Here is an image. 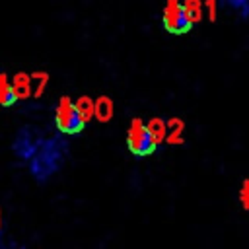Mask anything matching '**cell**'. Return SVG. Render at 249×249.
<instances>
[{
  "mask_svg": "<svg viewBox=\"0 0 249 249\" xmlns=\"http://www.w3.org/2000/svg\"><path fill=\"white\" fill-rule=\"evenodd\" d=\"M54 124L62 134H78L86 126L76 109V103L68 95H62L54 107Z\"/></svg>",
  "mask_w": 249,
  "mask_h": 249,
  "instance_id": "1",
  "label": "cell"
},
{
  "mask_svg": "<svg viewBox=\"0 0 249 249\" xmlns=\"http://www.w3.org/2000/svg\"><path fill=\"white\" fill-rule=\"evenodd\" d=\"M126 146L130 150L132 156L136 158H144V156H150L158 146L152 142L150 138V132L146 128V123L140 119V117H134L130 121V126H128V132H126Z\"/></svg>",
  "mask_w": 249,
  "mask_h": 249,
  "instance_id": "2",
  "label": "cell"
},
{
  "mask_svg": "<svg viewBox=\"0 0 249 249\" xmlns=\"http://www.w3.org/2000/svg\"><path fill=\"white\" fill-rule=\"evenodd\" d=\"M161 23H163L165 31H169L173 35L187 33L193 27L189 23L185 12H183V2L181 0H165L163 14H161Z\"/></svg>",
  "mask_w": 249,
  "mask_h": 249,
  "instance_id": "3",
  "label": "cell"
},
{
  "mask_svg": "<svg viewBox=\"0 0 249 249\" xmlns=\"http://www.w3.org/2000/svg\"><path fill=\"white\" fill-rule=\"evenodd\" d=\"M37 144H39V134H37V130L31 128V126H23V128L18 130V134H16V138H14V142H12V150L16 152L18 158L29 160L31 154L35 152Z\"/></svg>",
  "mask_w": 249,
  "mask_h": 249,
  "instance_id": "4",
  "label": "cell"
},
{
  "mask_svg": "<svg viewBox=\"0 0 249 249\" xmlns=\"http://www.w3.org/2000/svg\"><path fill=\"white\" fill-rule=\"evenodd\" d=\"M113 113H115V105H113V99L111 97L99 95L93 101V117L99 123H109L113 119Z\"/></svg>",
  "mask_w": 249,
  "mask_h": 249,
  "instance_id": "5",
  "label": "cell"
},
{
  "mask_svg": "<svg viewBox=\"0 0 249 249\" xmlns=\"http://www.w3.org/2000/svg\"><path fill=\"white\" fill-rule=\"evenodd\" d=\"M18 103V95L12 80L6 72H0V107H12Z\"/></svg>",
  "mask_w": 249,
  "mask_h": 249,
  "instance_id": "6",
  "label": "cell"
},
{
  "mask_svg": "<svg viewBox=\"0 0 249 249\" xmlns=\"http://www.w3.org/2000/svg\"><path fill=\"white\" fill-rule=\"evenodd\" d=\"M146 128L150 132V138L156 146H160L161 142H165L167 138V121L160 119V117H152L148 123H146Z\"/></svg>",
  "mask_w": 249,
  "mask_h": 249,
  "instance_id": "7",
  "label": "cell"
},
{
  "mask_svg": "<svg viewBox=\"0 0 249 249\" xmlns=\"http://www.w3.org/2000/svg\"><path fill=\"white\" fill-rule=\"evenodd\" d=\"M12 84H14V89H16V95L18 99H25L33 93V88H31V76L25 74V72H18L14 78H12Z\"/></svg>",
  "mask_w": 249,
  "mask_h": 249,
  "instance_id": "8",
  "label": "cell"
},
{
  "mask_svg": "<svg viewBox=\"0 0 249 249\" xmlns=\"http://www.w3.org/2000/svg\"><path fill=\"white\" fill-rule=\"evenodd\" d=\"M183 132H185V124L179 117H173L167 121V144H181L183 142Z\"/></svg>",
  "mask_w": 249,
  "mask_h": 249,
  "instance_id": "9",
  "label": "cell"
},
{
  "mask_svg": "<svg viewBox=\"0 0 249 249\" xmlns=\"http://www.w3.org/2000/svg\"><path fill=\"white\" fill-rule=\"evenodd\" d=\"M202 0H183V12L191 25H196L202 19Z\"/></svg>",
  "mask_w": 249,
  "mask_h": 249,
  "instance_id": "10",
  "label": "cell"
},
{
  "mask_svg": "<svg viewBox=\"0 0 249 249\" xmlns=\"http://www.w3.org/2000/svg\"><path fill=\"white\" fill-rule=\"evenodd\" d=\"M74 103H76V109H78L82 121L88 124V123L93 119V99L88 97V95H82V97H78Z\"/></svg>",
  "mask_w": 249,
  "mask_h": 249,
  "instance_id": "11",
  "label": "cell"
},
{
  "mask_svg": "<svg viewBox=\"0 0 249 249\" xmlns=\"http://www.w3.org/2000/svg\"><path fill=\"white\" fill-rule=\"evenodd\" d=\"M33 78L37 80V88L33 89V95H35V97H39V95L43 93V89H45L47 82H49V74H47V72H39V74H33Z\"/></svg>",
  "mask_w": 249,
  "mask_h": 249,
  "instance_id": "12",
  "label": "cell"
},
{
  "mask_svg": "<svg viewBox=\"0 0 249 249\" xmlns=\"http://www.w3.org/2000/svg\"><path fill=\"white\" fill-rule=\"evenodd\" d=\"M239 200H241V206L245 210H249V179H245L239 189Z\"/></svg>",
  "mask_w": 249,
  "mask_h": 249,
  "instance_id": "13",
  "label": "cell"
},
{
  "mask_svg": "<svg viewBox=\"0 0 249 249\" xmlns=\"http://www.w3.org/2000/svg\"><path fill=\"white\" fill-rule=\"evenodd\" d=\"M228 6H233L235 10H239L243 16L249 14V0H224Z\"/></svg>",
  "mask_w": 249,
  "mask_h": 249,
  "instance_id": "14",
  "label": "cell"
},
{
  "mask_svg": "<svg viewBox=\"0 0 249 249\" xmlns=\"http://www.w3.org/2000/svg\"><path fill=\"white\" fill-rule=\"evenodd\" d=\"M204 8L208 12V19L210 21H216V16H218V0H206L204 2Z\"/></svg>",
  "mask_w": 249,
  "mask_h": 249,
  "instance_id": "15",
  "label": "cell"
},
{
  "mask_svg": "<svg viewBox=\"0 0 249 249\" xmlns=\"http://www.w3.org/2000/svg\"><path fill=\"white\" fill-rule=\"evenodd\" d=\"M0 230H2V212H0Z\"/></svg>",
  "mask_w": 249,
  "mask_h": 249,
  "instance_id": "16",
  "label": "cell"
}]
</instances>
